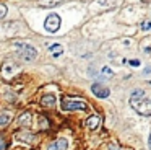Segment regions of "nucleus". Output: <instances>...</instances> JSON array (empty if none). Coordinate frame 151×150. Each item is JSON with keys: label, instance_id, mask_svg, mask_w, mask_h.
<instances>
[{"label": "nucleus", "instance_id": "obj_8", "mask_svg": "<svg viewBox=\"0 0 151 150\" xmlns=\"http://www.w3.org/2000/svg\"><path fill=\"white\" fill-rule=\"evenodd\" d=\"M55 103H57V98H55V95H54V93H47V95H44V96L41 98V104L46 106V108L55 106Z\"/></svg>", "mask_w": 151, "mask_h": 150}, {"label": "nucleus", "instance_id": "obj_1", "mask_svg": "<svg viewBox=\"0 0 151 150\" xmlns=\"http://www.w3.org/2000/svg\"><path fill=\"white\" fill-rule=\"evenodd\" d=\"M130 106L141 116H151V100L146 98L145 90H133L130 96Z\"/></svg>", "mask_w": 151, "mask_h": 150}, {"label": "nucleus", "instance_id": "obj_17", "mask_svg": "<svg viewBox=\"0 0 151 150\" xmlns=\"http://www.w3.org/2000/svg\"><path fill=\"white\" fill-rule=\"evenodd\" d=\"M7 149V142H5L4 137H0V150H5Z\"/></svg>", "mask_w": 151, "mask_h": 150}, {"label": "nucleus", "instance_id": "obj_10", "mask_svg": "<svg viewBox=\"0 0 151 150\" xmlns=\"http://www.w3.org/2000/svg\"><path fill=\"white\" fill-rule=\"evenodd\" d=\"M49 52L54 57H60L63 54V47L60 44H52V46H49Z\"/></svg>", "mask_w": 151, "mask_h": 150}, {"label": "nucleus", "instance_id": "obj_12", "mask_svg": "<svg viewBox=\"0 0 151 150\" xmlns=\"http://www.w3.org/2000/svg\"><path fill=\"white\" fill-rule=\"evenodd\" d=\"M29 117H31V114H29V113L21 114V116H20V121H18V124H20V126H28V124L31 122Z\"/></svg>", "mask_w": 151, "mask_h": 150}, {"label": "nucleus", "instance_id": "obj_3", "mask_svg": "<svg viewBox=\"0 0 151 150\" xmlns=\"http://www.w3.org/2000/svg\"><path fill=\"white\" fill-rule=\"evenodd\" d=\"M62 109L63 111H86L88 103L80 98H63L62 100Z\"/></svg>", "mask_w": 151, "mask_h": 150}, {"label": "nucleus", "instance_id": "obj_14", "mask_svg": "<svg viewBox=\"0 0 151 150\" xmlns=\"http://www.w3.org/2000/svg\"><path fill=\"white\" fill-rule=\"evenodd\" d=\"M5 16H7V5L0 3V20H4Z\"/></svg>", "mask_w": 151, "mask_h": 150}, {"label": "nucleus", "instance_id": "obj_5", "mask_svg": "<svg viewBox=\"0 0 151 150\" xmlns=\"http://www.w3.org/2000/svg\"><path fill=\"white\" fill-rule=\"evenodd\" d=\"M91 91L94 93V96H98V98H107L109 95H111V90H109L107 87H104L102 83H93Z\"/></svg>", "mask_w": 151, "mask_h": 150}, {"label": "nucleus", "instance_id": "obj_13", "mask_svg": "<svg viewBox=\"0 0 151 150\" xmlns=\"http://www.w3.org/2000/svg\"><path fill=\"white\" fill-rule=\"evenodd\" d=\"M140 28H141V31H145V33L151 31V21H150V20H145V21H141V23H140Z\"/></svg>", "mask_w": 151, "mask_h": 150}, {"label": "nucleus", "instance_id": "obj_15", "mask_svg": "<svg viewBox=\"0 0 151 150\" xmlns=\"http://www.w3.org/2000/svg\"><path fill=\"white\" fill-rule=\"evenodd\" d=\"M101 72H102L104 75H107V77H112V75H114V72H112L109 67H102V68H101Z\"/></svg>", "mask_w": 151, "mask_h": 150}, {"label": "nucleus", "instance_id": "obj_19", "mask_svg": "<svg viewBox=\"0 0 151 150\" xmlns=\"http://www.w3.org/2000/svg\"><path fill=\"white\" fill-rule=\"evenodd\" d=\"M111 150H124V149H115L114 145H111Z\"/></svg>", "mask_w": 151, "mask_h": 150}, {"label": "nucleus", "instance_id": "obj_7", "mask_svg": "<svg viewBox=\"0 0 151 150\" xmlns=\"http://www.w3.org/2000/svg\"><path fill=\"white\" fill-rule=\"evenodd\" d=\"M99 126H101V117H99L98 114H93V116H89L88 119H86V127H88V129L96 130Z\"/></svg>", "mask_w": 151, "mask_h": 150}, {"label": "nucleus", "instance_id": "obj_4", "mask_svg": "<svg viewBox=\"0 0 151 150\" xmlns=\"http://www.w3.org/2000/svg\"><path fill=\"white\" fill-rule=\"evenodd\" d=\"M60 25H62V20H60V16L57 15V13L49 15L46 18V21H44V28H46L47 33H57L60 28Z\"/></svg>", "mask_w": 151, "mask_h": 150}, {"label": "nucleus", "instance_id": "obj_11", "mask_svg": "<svg viewBox=\"0 0 151 150\" xmlns=\"http://www.w3.org/2000/svg\"><path fill=\"white\" fill-rule=\"evenodd\" d=\"M10 121H12V114L10 113H0V129L2 127H5V126H8L10 124Z\"/></svg>", "mask_w": 151, "mask_h": 150}, {"label": "nucleus", "instance_id": "obj_18", "mask_svg": "<svg viewBox=\"0 0 151 150\" xmlns=\"http://www.w3.org/2000/svg\"><path fill=\"white\" fill-rule=\"evenodd\" d=\"M148 147H150V150H151V134H150V137H148Z\"/></svg>", "mask_w": 151, "mask_h": 150}, {"label": "nucleus", "instance_id": "obj_6", "mask_svg": "<svg viewBox=\"0 0 151 150\" xmlns=\"http://www.w3.org/2000/svg\"><path fill=\"white\" fill-rule=\"evenodd\" d=\"M67 149H68V140L63 139V137L55 139L54 142L49 143V147H47V150H67Z\"/></svg>", "mask_w": 151, "mask_h": 150}, {"label": "nucleus", "instance_id": "obj_2", "mask_svg": "<svg viewBox=\"0 0 151 150\" xmlns=\"http://www.w3.org/2000/svg\"><path fill=\"white\" fill-rule=\"evenodd\" d=\"M15 47H17L18 54H20V55H21V57H23L26 62L34 60V59L37 57V51H36V47H33V46L28 44V42L17 41V42H15Z\"/></svg>", "mask_w": 151, "mask_h": 150}, {"label": "nucleus", "instance_id": "obj_16", "mask_svg": "<svg viewBox=\"0 0 151 150\" xmlns=\"http://www.w3.org/2000/svg\"><path fill=\"white\" fill-rule=\"evenodd\" d=\"M128 64H130L132 67H140V64H141V62L138 60V59H132V60H128Z\"/></svg>", "mask_w": 151, "mask_h": 150}, {"label": "nucleus", "instance_id": "obj_9", "mask_svg": "<svg viewBox=\"0 0 151 150\" xmlns=\"http://www.w3.org/2000/svg\"><path fill=\"white\" fill-rule=\"evenodd\" d=\"M63 0H39L37 2V5L41 7V8H54V7L60 5Z\"/></svg>", "mask_w": 151, "mask_h": 150}]
</instances>
